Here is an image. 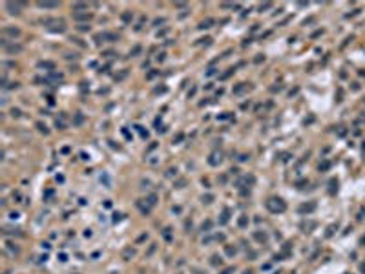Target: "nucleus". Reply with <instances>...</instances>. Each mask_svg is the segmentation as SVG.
<instances>
[{
  "label": "nucleus",
  "instance_id": "obj_23",
  "mask_svg": "<svg viewBox=\"0 0 365 274\" xmlns=\"http://www.w3.org/2000/svg\"><path fill=\"white\" fill-rule=\"evenodd\" d=\"M59 258H60V261H66V259H68V256H66V254H60Z\"/></svg>",
  "mask_w": 365,
  "mask_h": 274
},
{
  "label": "nucleus",
  "instance_id": "obj_12",
  "mask_svg": "<svg viewBox=\"0 0 365 274\" xmlns=\"http://www.w3.org/2000/svg\"><path fill=\"white\" fill-rule=\"evenodd\" d=\"M226 254H228V256H234V254H236V249H232V247H226Z\"/></svg>",
  "mask_w": 365,
  "mask_h": 274
},
{
  "label": "nucleus",
  "instance_id": "obj_10",
  "mask_svg": "<svg viewBox=\"0 0 365 274\" xmlns=\"http://www.w3.org/2000/svg\"><path fill=\"white\" fill-rule=\"evenodd\" d=\"M40 68H51V70H53L55 64L53 62H40Z\"/></svg>",
  "mask_w": 365,
  "mask_h": 274
},
{
  "label": "nucleus",
  "instance_id": "obj_1",
  "mask_svg": "<svg viewBox=\"0 0 365 274\" xmlns=\"http://www.w3.org/2000/svg\"><path fill=\"white\" fill-rule=\"evenodd\" d=\"M267 208L270 210V212H283L287 207H285V203L281 201V199H276V197H274V199H268L267 201Z\"/></svg>",
  "mask_w": 365,
  "mask_h": 274
},
{
  "label": "nucleus",
  "instance_id": "obj_15",
  "mask_svg": "<svg viewBox=\"0 0 365 274\" xmlns=\"http://www.w3.org/2000/svg\"><path fill=\"white\" fill-rule=\"evenodd\" d=\"M11 115H13V117H20V110H17V108H15V110L11 112Z\"/></svg>",
  "mask_w": 365,
  "mask_h": 274
},
{
  "label": "nucleus",
  "instance_id": "obj_22",
  "mask_svg": "<svg viewBox=\"0 0 365 274\" xmlns=\"http://www.w3.org/2000/svg\"><path fill=\"white\" fill-rule=\"evenodd\" d=\"M155 199H157L155 196H150V199H148V201H150V205H155Z\"/></svg>",
  "mask_w": 365,
  "mask_h": 274
},
{
  "label": "nucleus",
  "instance_id": "obj_7",
  "mask_svg": "<svg viewBox=\"0 0 365 274\" xmlns=\"http://www.w3.org/2000/svg\"><path fill=\"white\" fill-rule=\"evenodd\" d=\"M86 8H88V6L86 4H80V2L79 4H73V11H80V9H86Z\"/></svg>",
  "mask_w": 365,
  "mask_h": 274
},
{
  "label": "nucleus",
  "instance_id": "obj_18",
  "mask_svg": "<svg viewBox=\"0 0 365 274\" xmlns=\"http://www.w3.org/2000/svg\"><path fill=\"white\" fill-rule=\"evenodd\" d=\"M226 221H228V212H225V214H223V219H221V223H226Z\"/></svg>",
  "mask_w": 365,
  "mask_h": 274
},
{
  "label": "nucleus",
  "instance_id": "obj_5",
  "mask_svg": "<svg viewBox=\"0 0 365 274\" xmlns=\"http://www.w3.org/2000/svg\"><path fill=\"white\" fill-rule=\"evenodd\" d=\"M57 6H59L57 2H38V8H47V9L50 8H57Z\"/></svg>",
  "mask_w": 365,
  "mask_h": 274
},
{
  "label": "nucleus",
  "instance_id": "obj_3",
  "mask_svg": "<svg viewBox=\"0 0 365 274\" xmlns=\"http://www.w3.org/2000/svg\"><path fill=\"white\" fill-rule=\"evenodd\" d=\"M6 8L9 9V13H11V15H13V13H15V15H18V13H20V11H18L20 4H13V2H8V6H6Z\"/></svg>",
  "mask_w": 365,
  "mask_h": 274
},
{
  "label": "nucleus",
  "instance_id": "obj_9",
  "mask_svg": "<svg viewBox=\"0 0 365 274\" xmlns=\"http://www.w3.org/2000/svg\"><path fill=\"white\" fill-rule=\"evenodd\" d=\"M312 208H314V205H308V207H307V205H303V207H301L299 210H301V212H305V210H307V212H311Z\"/></svg>",
  "mask_w": 365,
  "mask_h": 274
},
{
  "label": "nucleus",
  "instance_id": "obj_19",
  "mask_svg": "<svg viewBox=\"0 0 365 274\" xmlns=\"http://www.w3.org/2000/svg\"><path fill=\"white\" fill-rule=\"evenodd\" d=\"M239 225H241V227H245V225H246V217H241L239 219Z\"/></svg>",
  "mask_w": 365,
  "mask_h": 274
},
{
  "label": "nucleus",
  "instance_id": "obj_17",
  "mask_svg": "<svg viewBox=\"0 0 365 274\" xmlns=\"http://www.w3.org/2000/svg\"><path fill=\"white\" fill-rule=\"evenodd\" d=\"M256 238L259 239V241H265V239H267V236H265V234H256Z\"/></svg>",
  "mask_w": 365,
  "mask_h": 274
},
{
  "label": "nucleus",
  "instance_id": "obj_14",
  "mask_svg": "<svg viewBox=\"0 0 365 274\" xmlns=\"http://www.w3.org/2000/svg\"><path fill=\"white\" fill-rule=\"evenodd\" d=\"M37 128L40 130V132H44V134H47V130H46V126H44V124H40V122H38V124H37Z\"/></svg>",
  "mask_w": 365,
  "mask_h": 274
},
{
  "label": "nucleus",
  "instance_id": "obj_6",
  "mask_svg": "<svg viewBox=\"0 0 365 274\" xmlns=\"http://www.w3.org/2000/svg\"><path fill=\"white\" fill-rule=\"evenodd\" d=\"M208 163H210V164H217V163H221V154H219V155H217V154H214V155H212L210 159H208Z\"/></svg>",
  "mask_w": 365,
  "mask_h": 274
},
{
  "label": "nucleus",
  "instance_id": "obj_8",
  "mask_svg": "<svg viewBox=\"0 0 365 274\" xmlns=\"http://www.w3.org/2000/svg\"><path fill=\"white\" fill-rule=\"evenodd\" d=\"M75 18H77V20H82V18L89 20V18H91V15H88V13H84V15H75Z\"/></svg>",
  "mask_w": 365,
  "mask_h": 274
},
{
  "label": "nucleus",
  "instance_id": "obj_16",
  "mask_svg": "<svg viewBox=\"0 0 365 274\" xmlns=\"http://www.w3.org/2000/svg\"><path fill=\"white\" fill-rule=\"evenodd\" d=\"M212 263H214V265H217V263H221V258H217V256H214V258H212Z\"/></svg>",
  "mask_w": 365,
  "mask_h": 274
},
{
  "label": "nucleus",
  "instance_id": "obj_4",
  "mask_svg": "<svg viewBox=\"0 0 365 274\" xmlns=\"http://www.w3.org/2000/svg\"><path fill=\"white\" fill-rule=\"evenodd\" d=\"M4 33H8V35H11V37H18L20 29H17V27H4Z\"/></svg>",
  "mask_w": 365,
  "mask_h": 274
},
{
  "label": "nucleus",
  "instance_id": "obj_21",
  "mask_svg": "<svg viewBox=\"0 0 365 274\" xmlns=\"http://www.w3.org/2000/svg\"><path fill=\"white\" fill-rule=\"evenodd\" d=\"M329 168V163H323V164H320V170H327Z\"/></svg>",
  "mask_w": 365,
  "mask_h": 274
},
{
  "label": "nucleus",
  "instance_id": "obj_2",
  "mask_svg": "<svg viewBox=\"0 0 365 274\" xmlns=\"http://www.w3.org/2000/svg\"><path fill=\"white\" fill-rule=\"evenodd\" d=\"M2 46H4V50L8 53H20L22 51V46L20 44H8L6 40H2Z\"/></svg>",
  "mask_w": 365,
  "mask_h": 274
},
{
  "label": "nucleus",
  "instance_id": "obj_20",
  "mask_svg": "<svg viewBox=\"0 0 365 274\" xmlns=\"http://www.w3.org/2000/svg\"><path fill=\"white\" fill-rule=\"evenodd\" d=\"M234 272V267H230V269H226V271H223L221 274H232Z\"/></svg>",
  "mask_w": 365,
  "mask_h": 274
},
{
  "label": "nucleus",
  "instance_id": "obj_11",
  "mask_svg": "<svg viewBox=\"0 0 365 274\" xmlns=\"http://www.w3.org/2000/svg\"><path fill=\"white\" fill-rule=\"evenodd\" d=\"M210 227H212V221H206V223H203V230H204V232H208V230H210Z\"/></svg>",
  "mask_w": 365,
  "mask_h": 274
},
{
  "label": "nucleus",
  "instance_id": "obj_13",
  "mask_svg": "<svg viewBox=\"0 0 365 274\" xmlns=\"http://www.w3.org/2000/svg\"><path fill=\"white\" fill-rule=\"evenodd\" d=\"M212 199H214L212 196H206V197L203 196V203H212Z\"/></svg>",
  "mask_w": 365,
  "mask_h": 274
}]
</instances>
